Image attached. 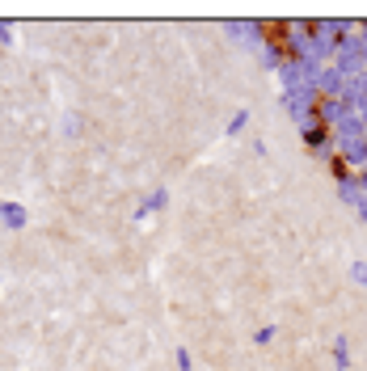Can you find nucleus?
I'll return each mask as SVG.
<instances>
[{
	"instance_id": "1",
	"label": "nucleus",
	"mask_w": 367,
	"mask_h": 371,
	"mask_svg": "<svg viewBox=\"0 0 367 371\" xmlns=\"http://www.w3.org/2000/svg\"><path fill=\"white\" fill-rule=\"evenodd\" d=\"M165 198H169L165 190H156V194H148V203H144V207H139V211H136V220H148V215H152L156 207H165Z\"/></svg>"
},
{
	"instance_id": "2",
	"label": "nucleus",
	"mask_w": 367,
	"mask_h": 371,
	"mask_svg": "<svg viewBox=\"0 0 367 371\" xmlns=\"http://www.w3.org/2000/svg\"><path fill=\"white\" fill-rule=\"evenodd\" d=\"M0 215H4L13 228H21V224H26V211H21V207H13V203H0Z\"/></svg>"
},
{
	"instance_id": "3",
	"label": "nucleus",
	"mask_w": 367,
	"mask_h": 371,
	"mask_svg": "<svg viewBox=\"0 0 367 371\" xmlns=\"http://www.w3.org/2000/svg\"><path fill=\"white\" fill-rule=\"evenodd\" d=\"M245 123H249V110H236V114L228 118V136H241V127H245Z\"/></svg>"
},
{
	"instance_id": "4",
	"label": "nucleus",
	"mask_w": 367,
	"mask_h": 371,
	"mask_svg": "<svg viewBox=\"0 0 367 371\" xmlns=\"http://www.w3.org/2000/svg\"><path fill=\"white\" fill-rule=\"evenodd\" d=\"M271 337H275V325H266V329H258V333H253V342H258V346H266Z\"/></svg>"
},
{
	"instance_id": "5",
	"label": "nucleus",
	"mask_w": 367,
	"mask_h": 371,
	"mask_svg": "<svg viewBox=\"0 0 367 371\" xmlns=\"http://www.w3.org/2000/svg\"><path fill=\"white\" fill-rule=\"evenodd\" d=\"M351 275H355V283H367V266H363V262H355V270H351Z\"/></svg>"
},
{
	"instance_id": "6",
	"label": "nucleus",
	"mask_w": 367,
	"mask_h": 371,
	"mask_svg": "<svg viewBox=\"0 0 367 371\" xmlns=\"http://www.w3.org/2000/svg\"><path fill=\"white\" fill-rule=\"evenodd\" d=\"M178 367H182V371H190V355H186V350H178Z\"/></svg>"
}]
</instances>
